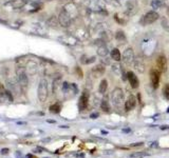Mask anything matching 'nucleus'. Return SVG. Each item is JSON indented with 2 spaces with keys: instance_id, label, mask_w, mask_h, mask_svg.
Here are the masks:
<instances>
[{
  "instance_id": "obj_12",
  "label": "nucleus",
  "mask_w": 169,
  "mask_h": 158,
  "mask_svg": "<svg viewBox=\"0 0 169 158\" xmlns=\"http://www.w3.org/2000/svg\"><path fill=\"white\" fill-rule=\"evenodd\" d=\"M127 78L128 80H129V83H130V86L132 89H137L140 86V81H139V78L137 76H135V74L131 71L127 73Z\"/></svg>"
},
{
  "instance_id": "obj_33",
  "label": "nucleus",
  "mask_w": 169,
  "mask_h": 158,
  "mask_svg": "<svg viewBox=\"0 0 169 158\" xmlns=\"http://www.w3.org/2000/svg\"><path fill=\"white\" fill-rule=\"evenodd\" d=\"M8 152H10V151H8V149H2V150H1V154H3V155L8 154Z\"/></svg>"
},
{
  "instance_id": "obj_26",
  "label": "nucleus",
  "mask_w": 169,
  "mask_h": 158,
  "mask_svg": "<svg viewBox=\"0 0 169 158\" xmlns=\"http://www.w3.org/2000/svg\"><path fill=\"white\" fill-rule=\"evenodd\" d=\"M162 6H163V2H162L161 0H152V1H151V6H152V8H154V10L160 8Z\"/></svg>"
},
{
  "instance_id": "obj_18",
  "label": "nucleus",
  "mask_w": 169,
  "mask_h": 158,
  "mask_svg": "<svg viewBox=\"0 0 169 158\" xmlns=\"http://www.w3.org/2000/svg\"><path fill=\"white\" fill-rule=\"evenodd\" d=\"M47 24L49 25L50 28H54V29H56V28H57V26H58V24H59L58 17H55V16L50 17V18L48 19V21H47Z\"/></svg>"
},
{
  "instance_id": "obj_13",
  "label": "nucleus",
  "mask_w": 169,
  "mask_h": 158,
  "mask_svg": "<svg viewBox=\"0 0 169 158\" xmlns=\"http://www.w3.org/2000/svg\"><path fill=\"white\" fill-rule=\"evenodd\" d=\"M156 64H158V68L161 72H166L167 70V58L166 56L164 54L158 55V59H156Z\"/></svg>"
},
{
  "instance_id": "obj_6",
  "label": "nucleus",
  "mask_w": 169,
  "mask_h": 158,
  "mask_svg": "<svg viewBox=\"0 0 169 158\" xmlns=\"http://www.w3.org/2000/svg\"><path fill=\"white\" fill-rule=\"evenodd\" d=\"M122 61L127 65H130V64L133 63V61H134V52H133L132 47H128V49L125 50V52L123 53Z\"/></svg>"
},
{
  "instance_id": "obj_11",
  "label": "nucleus",
  "mask_w": 169,
  "mask_h": 158,
  "mask_svg": "<svg viewBox=\"0 0 169 158\" xmlns=\"http://www.w3.org/2000/svg\"><path fill=\"white\" fill-rule=\"evenodd\" d=\"M88 102H89V94L88 92L85 91L81 94L79 101H78V109H79V111H85L88 108Z\"/></svg>"
},
{
  "instance_id": "obj_1",
  "label": "nucleus",
  "mask_w": 169,
  "mask_h": 158,
  "mask_svg": "<svg viewBox=\"0 0 169 158\" xmlns=\"http://www.w3.org/2000/svg\"><path fill=\"white\" fill-rule=\"evenodd\" d=\"M16 76H17V80H18V82H19L22 91H25V90L28 89L29 77H28L27 70H25V67L17 65L16 67Z\"/></svg>"
},
{
  "instance_id": "obj_20",
  "label": "nucleus",
  "mask_w": 169,
  "mask_h": 158,
  "mask_svg": "<svg viewBox=\"0 0 169 158\" xmlns=\"http://www.w3.org/2000/svg\"><path fill=\"white\" fill-rule=\"evenodd\" d=\"M115 39H116V41H119V43H121V42H122V43H125L126 40H127L125 33H124L123 31H121V30L117 31L116 34H115Z\"/></svg>"
},
{
  "instance_id": "obj_25",
  "label": "nucleus",
  "mask_w": 169,
  "mask_h": 158,
  "mask_svg": "<svg viewBox=\"0 0 169 158\" xmlns=\"http://www.w3.org/2000/svg\"><path fill=\"white\" fill-rule=\"evenodd\" d=\"M60 109L61 106L59 103H54V104H52L50 106V112H52V113H59Z\"/></svg>"
},
{
  "instance_id": "obj_24",
  "label": "nucleus",
  "mask_w": 169,
  "mask_h": 158,
  "mask_svg": "<svg viewBox=\"0 0 169 158\" xmlns=\"http://www.w3.org/2000/svg\"><path fill=\"white\" fill-rule=\"evenodd\" d=\"M100 108H102V110H103L105 113H110V111H111L110 103H109L106 99H104L103 101H102V103H100Z\"/></svg>"
},
{
  "instance_id": "obj_30",
  "label": "nucleus",
  "mask_w": 169,
  "mask_h": 158,
  "mask_svg": "<svg viewBox=\"0 0 169 158\" xmlns=\"http://www.w3.org/2000/svg\"><path fill=\"white\" fill-rule=\"evenodd\" d=\"M162 26H163L167 32H169V26H168V21H167L166 18H163L162 19Z\"/></svg>"
},
{
  "instance_id": "obj_37",
  "label": "nucleus",
  "mask_w": 169,
  "mask_h": 158,
  "mask_svg": "<svg viewBox=\"0 0 169 158\" xmlns=\"http://www.w3.org/2000/svg\"><path fill=\"white\" fill-rule=\"evenodd\" d=\"M166 129H169L168 125H164V127H161V130H166Z\"/></svg>"
},
{
  "instance_id": "obj_27",
  "label": "nucleus",
  "mask_w": 169,
  "mask_h": 158,
  "mask_svg": "<svg viewBox=\"0 0 169 158\" xmlns=\"http://www.w3.org/2000/svg\"><path fill=\"white\" fill-rule=\"evenodd\" d=\"M6 94H8V90L4 88L2 83H0V97L6 98Z\"/></svg>"
},
{
  "instance_id": "obj_38",
  "label": "nucleus",
  "mask_w": 169,
  "mask_h": 158,
  "mask_svg": "<svg viewBox=\"0 0 169 158\" xmlns=\"http://www.w3.org/2000/svg\"><path fill=\"white\" fill-rule=\"evenodd\" d=\"M123 132H125V133H129V132H130V129H124Z\"/></svg>"
},
{
  "instance_id": "obj_32",
  "label": "nucleus",
  "mask_w": 169,
  "mask_h": 158,
  "mask_svg": "<svg viewBox=\"0 0 169 158\" xmlns=\"http://www.w3.org/2000/svg\"><path fill=\"white\" fill-rule=\"evenodd\" d=\"M95 61V57H91V58L89 59V60H87L86 64H89V63H92V62H94Z\"/></svg>"
},
{
  "instance_id": "obj_23",
  "label": "nucleus",
  "mask_w": 169,
  "mask_h": 158,
  "mask_svg": "<svg viewBox=\"0 0 169 158\" xmlns=\"http://www.w3.org/2000/svg\"><path fill=\"white\" fill-rule=\"evenodd\" d=\"M107 89H108V81L106 80V79H103V80L100 81V86H98V92H100V94H104V93H106Z\"/></svg>"
},
{
  "instance_id": "obj_17",
  "label": "nucleus",
  "mask_w": 169,
  "mask_h": 158,
  "mask_svg": "<svg viewBox=\"0 0 169 158\" xmlns=\"http://www.w3.org/2000/svg\"><path fill=\"white\" fill-rule=\"evenodd\" d=\"M137 4H136L135 0H129L127 2V12L130 14H134V12L136 11Z\"/></svg>"
},
{
  "instance_id": "obj_9",
  "label": "nucleus",
  "mask_w": 169,
  "mask_h": 158,
  "mask_svg": "<svg viewBox=\"0 0 169 158\" xmlns=\"http://www.w3.org/2000/svg\"><path fill=\"white\" fill-rule=\"evenodd\" d=\"M25 6V0H8L4 3V6L6 8H12V10H18Z\"/></svg>"
},
{
  "instance_id": "obj_3",
  "label": "nucleus",
  "mask_w": 169,
  "mask_h": 158,
  "mask_svg": "<svg viewBox=\"0 0 169 158\" xmlns=\"http://www.w3.org/2000/svg\"><path fill=\"white\" fill-rule=\"evenodd\" d=\"M111 101L115 106L119 108L124 102V92L121 88H115L111 93Z\"/></svg>"
},
{
  "instance_id": "obj_8",
  "label": "nucleus",
  "mask_w": 169,
  "mask_h": 158,
  "mask_svg": "<svg viewBox=\"0 0 169 158\" xmlns=\"http://www.w3.org/2000/svg\"><path fill=\"white\" fill-rule=\"evenodd\" d=\"M158 17L160 16H158V14L156 13V12L150 11V12H148L144 17H143V22H144L145 25L152 24V23H154L155 21L158 19Z\"/></svg>"
},
{
  "instance_id": "obj_2",
  "label": "nucleus",
  "mask_w": 169,
  "mask_h": 158,
  "mask_svg": "<svg viewBox=\"0 0 169 158\" xmlns=\"http://www.w3.org/2000/svg\"><path fill=\"white\" fill-rule=\"evenodd\" d=\"M37 96L40 102H44L49 96V86H48V81L46 79H41L39 81L38 89H37Z\"/></svg>"
},
{
  "instance_id": "obj_36",
  "label": "nucleus",
  "mask_w": 169,
  "mask_h": 158,
  "mask_svg": "<svg viewBox=\"0 0 169 158\" xmlns=\"http://www.w3.org/2000/svg\"><path fill=\"white\" fill-rule=\"evenodd\" d=\"M158 142H156V141H155V142H152V144H151V147H155V148L158 147Z\"/></svg>"
},
{
  "instance_id": "obj_40",
  "label": "nucleus",
  "mask_w": 169,
  "mask_h": 158,
  "mask_svg": "<svg viewBox=\"0 0 169 158\" xmlns=\"http://www.w3.org/2000/svg\"><path fill=\"white\" fill-rule=\"evenodd\" d=\"M168 13H169V8H168Z\"/></svg>"
},
{
  "instance_id": "obj_4",
  "label": "nucleus",
  "mask_w": 169,
  "mask_h": 158,
  "mask_svg": "<svg viewBox=\"0 0 169 158\" xmlns=\"http://www.w3.org/2000/svg\"><path fill=\"white\" fill-rule=\"evenodd\" d=\"M6 86H8V91L11 92L12 94H19L20 92L22 91L21 90V86H20L19 82L17 79L13 77H8L6 78Z\"/></svg>"
},
{
  "instance_id": "obj_19",
  "label": "nucleus",
  "mask_w": 169,
  "mask_h": 158,
  "mask_svg": "<svg viewBox=\"0 0 169 158\" xmlns=\"http://www.w3.org/2000/svg\"><path fill=\"white\" fill-rule=\"evenodd\" d=\"M60 82H61V78H60V77L55 78V79L53 80L52 91H53V94H54V95L57 94V92H58L59 88H60Z\"/></svg>"
},
{
  "instance_id": "obj_34",
  "label": "nucleus",
  "mask_w": 169,
  "mask_h": 158,
  "mask_svg": "<svg viewBox=\"0 0 169 158\" xmlns=\"http://www.w3.org/2000/svg\"><path fill=\"white\" fill-rule=\"evenodd\" d=\"M141 145H143V142H137V143L132 144V147H141Z\"/></svg>"
},
{
  "instance_id": "obj_35",
  "label": "nucleus",
  "mask_w": 169,
  "mask_h": 158,
  "mask_svg": "<svg viewBox=\"0 0 169 158\" xmlns=\"http://www.w3.org/2000/svg\"><path fill=\"white\" fill-rule=\"evenodd\" d=\"M42 151H43V149H41V148H37L36 150H35V152H37V153H41Z\"/></svg>"
},
{
  "instance_id": "obj_28",
  "label": "nucleus",
  "mask_w": 169,
  "mask_h": 158,
  "mask_svg": "<svg viewBox=\"0 0 169 158\" xmlns=\"http://www.w3.org/2000/svg\"><path fill=\"white\" fill-rule=\"evenodd\" d=\"M146 155H147V154L144 152H136V153L130 154V157L131 158H142V157H145Z\"/></svg>"
},
{
  "instance_id": "obj_5",
  "label": "nucleus",
  "mask_w": 169,
  "mask_h": 158,
  "mask_svg": "<svg viewBox=\"0 0 169 158\" xmlns=\"http://www.w3.org/2000/svg\"><path fill=\"white\" fill-rule=\"evenodd\" d=\"M58 21H59V24L62 26V28H68L71 23V16L68 14V12L62 8L60 11L58 15Z\"/></svg>"
},
{
  "instance_id": "obj_21",
  "label": "nucleus",
  "mask_w": 169,
  "mask_h": 158,
  "mask_svg": "<svg viewBox=\"0 0 169 158\" xmlns=\"http://www.w3.org/2000/svg\"><path fill=\"white\" fill-rule=\"evenodd\" d=\"M111 59H113L114 61L122 60V56H121V52L119 51V49H113L111 51Z\"/></svg>"
},
{
  "instance_id": "obj_15",
  "label": "nucleus",
  "mask_w": 169,
  "mask_h": 158,
  "mask_svg": "<svg viewBox=\"0 0 169 158\" xmlns=\"http://www.w3.org/2000/svg\"><path fill=\"white\" fill-rule=\"evenodd\" d=\"M105 65H102V64H98L96 65L95 68L92 69V73H93V75L94 77H100V76L104 75V73H105Z\"/></svg>"
},
{
  "instance_id": "obj_29",
  "label": "nucleus",
  "mask_w": 169,
  "mask_h": 158,
  "mask_svg": "<svg viewBox=\"0 0 169 158\" xmlns=\"http://www.w3.org/2000/svg\"><path fill=\"white\" fill-rule=\"evenodd\" d=\"M163 94H164V96H165V98L169 100V83H166L165 86H164Z\"/></svg>"
},
{
  "instance_id": "obj_31",
  "label": "nucleus",
  "mask_w": 169,
  "mask_h": 158,
  "mask_svg": "<svg viewBox=\"0 0 169 158\" xmlns=\"http://www.w3.org/2000/svg\"><path fill=\"white\" fill-rule=\"evenodd\" d=\"M100 116V114L98 113H93L90 115V118H92V119H95V118H97V117Z\"/></svg>"
},
{
  "instance_id": "obj_39",
  "label": "nucleus",
  "mask_w": 169,
  "mask_h": 158,
  "mask_svg": "<svg viewBox=\"0 0 169 158\" xmlns=\"http://www.w3.org/2000/svg\"><path fill=\"white\" fill-rule=\"evenodd\" d=\"M167 113H169V108H168V109H167Z\"/></svg>"
},
{
  "instance_id": "obj_14",
  "label": "nucleus",
  "mask_w": 169,
  "mask_h": 158,
  "mask_svg": "<svg viewBox=\"0 0 169 158\" xmlns=\"http://www.w3.org/2000/svg\"><path fill=\"white\" fill-rule=\"evenodd\" d=\"M136 105V99L133 95H129L128 99L125 101V109L126 111H131L133 109L135 108Z\"/></svg>"
},
{
  "instance_id": "obj_16",
  "label": "nucleus",
  "mask_w": 169,
  "mask_h": 158,
  "mask_svg": "<svg viewBox=\"0 0 169 158\" xmlns=\"http://www.w3.org/2000/svg\"><path fill=\"white\" fill-rule=\"evenodd\" d=\"M133 64H134V69L137 70V72H140V73H144L145 72V63H144V61L142 60V59H140V58L134 59Z\"/></svg>"
},
{
  "instance_id": "obj_7",
  "label": "nucleus",
  "mask_w": 169,
  "mask_h": 158,
  "mask_svg": "<svg viewBox=\"0 0 169 158\" xmlns=\"http://www.w3.org/2000/svg\"><path fill=\"white\" fill-rule=\"evenodd\" d=\"M150 80H151V84H152L153 89H158V84H160V79H161V74L158 70L151 69L149 72Z\"/></svg>"
},
{
  "instance_id": "obj_10",
  "label": "nucleus",
  "mask_w": 169,
  "mask_h": 158,
  "mask_svg": "<svg viewBox=\"0 0 169 158\" xmlns=\"http://www.w3.org/2000/svg\"><path fill=\"white\" fill-rule=\"evenodd\" d=\"M25 70H27V73H28L29 75H34V74H36L37 71H38V64H37L36 61L30 59V60L27 61Z\"/></svg>"
},
{
  "instance_id": "obj_22",
  "label": "nucleus",
  "mask_w": 169,
  "mask_h": 158,
  "mask_svg": "<svg viewBox=\"0 0 169 158\" xmlns=\"http://www.w3.org/2000/svg\"><path fill=\"white\" fill-rule=\"evenodd\" d=\"M109 54V51L108 49H107V47H105V45H100L98 49H97V55L100 56V57H106V56Z\"/></svg>"
}]
</instances>
